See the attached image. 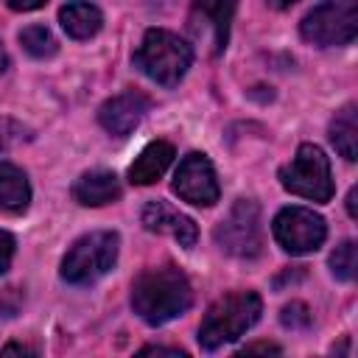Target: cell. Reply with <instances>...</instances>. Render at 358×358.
I'll return each mask as SVG.
<instances>
[{
    "label": "cell",
    "mask_w": 358,
    "mask_h": 358,
    "mask_svg": "<svg viewBox=\"0 0 358 358\" xmlns=\"http://www.w3.org/2000/svg\"><path fill=\"white\" fill-rule=\"evenodd\" d=\"M280 322H282L285 327H291V330L308 327V324H310V313H308V305H305V302H291V305H285V308H282V316H280Z\"/></svg>",
    "instance_id": "20"
},
{
    "label": "cell",
    "mask_w": 358,
    "mask_h": 358,
    "mask_svg": "<svg viewBox=\"0 0 358 358\" xmlns=\"http://www.w3.org/2000/svg\"><path fill=\"white\" fill-rule=\"evenodd\" d=\"M271 8H277V11H285V8H291L296 0H266Z\"/></svg>",
    "instance_id": "26"
},
{
    "label": "cell",
    "mask_w": 358,
    "mask_h": 358,
    "mask_svg": "<svg viewBox=\"0 0 358 358\" xmlns=\"http://www.w3.org/2000/svg\"><path fill=\"white\" fill-rule=\"evenodd\" d=\"M59 22L67 31V36H73V39H90V36H95L101 31L103 14L98 11V6H92L87 0H73V3L62 6Z\"/></svg>",
    "instance_id": "15"
},
{
    "label": "cell",
    "mask_w": 358,
    "mask_h": 358,
    "mask_svg": "<svg viewBox=\"0 0 358 358\" xmlns=\"http://www.w3.org/2000/svg\"><path fill=\"white\" fill-rule=\"evenodd\" d=\"M232 14H235V0H193L187 31L207 56H221L227 50Z\"/></svg>",
    "instance_id": "8"
},
{
    "label": "cell",
    "mask_w": 358,
    "mask_h": 358,
    "mask_svg": "<svg viewBox=\"0 0 358 358\" xmlns=\"http://www.w3.org/2000/svg\"><path fill=\"white\" fill-rule=\"evenodd\" d=\"M117 246L120 238L109 229L81 235L62 260V280L70 285H90L101 280L106 271H112L117 260Z\"/></svg>",
    "instance_id": "4"
},
{
    "label": "cell",
    "mask_w": 358,
    "mask_h": 358,
    "mask_svg": "<svg viewBox=\"0 0 358 358\" xmlns=\"http://www.w3.org/2000/svg\"><path fill=\"white\" fill-rule=\"evenodd\" d=\"M190 62H193V48L182 36L162 28L145 31L134 53V64L140 67V73L162 87H176L185 78Z\"/></svg>",
    "instance_id": "3"
},
{
    "label": "cell",
    "mask_w": 358,
    "mask_h": 358,
    "mask_svg": "<svg viewBox=\"0 0 358 358\" xmlns=\"http://www.w3.org/2000/svg\"><path fill=\"white\" fill-rule=\"evenodd\" d=\"M6 3H8V8H14V11H34V8L45 6V0H6Z\"/></svg>",
    "instance_id": "22"
},
{
    "label": "cell",
    "mask_w": 358,
    "mask_h": 358,
    "mask_svg": "<svg viewBox=\"0 0 358 358\" xmlns=\"http://www.w3.org/2000/svg\"><path fill=\"white\" fill-rule=\"evenodd\" d=\"M6 67H8V53L3 50V45H0V76L6 73Z\"/></svg>",
    "instance_id": "27"
},
{
    "label": "cell",
    "mask_w": 358,
    "mask_h": 358,
    "mask_svg": "<svg viewBox=\"0 0 358 358\" xmlns=\"http://www.w3.org/2000/svg\"><path fill=\"white\" fill-rule=\"evenodd\" d=\"M215 243L232 257H257L263 246L260 207L252 199H238L215 227Z\"/></svg>",
    "instance_id": "7"
},
{
    "label": "cell",
    "mask_w": 358,
    "mask_h": 358,
    "mask_svg": "<svg viewBox=\"0 0 358 358\" xmlns=\"http://www.w3.org/2000/svg\"><path fill=\"white\" fill-rule=\"evenodd\" d=\"M302 39L316 48L350 45L358 34V0H327L305 14Z\"/></svg>",
    "instance_id": "6"
},
{
    "label": "cell",
    "mask_w": 358,
    "mask_h": 358,
    "mask_svg": "<svg viewBox=\"0 0 358 358\" xmlns=\"http://www.w3.org/2000/svg\"><path fill=\"white\" fill-rule=\"evenodd\" d=\"M280 182L288 193L310 199V201H330L333 199V176H330V159L324 151L313 143H302L296 148V157L280 168Z\"/></svg>",
    "instance_id": "5"
},
{
    "label": "cell",
    "mask_w": 358,
    "mask_h": 358,
    "mask_svg": "<svg viewBox=\"0 0 358 358\" xmlns=\"http://www.w3.org/2000/svg\"><path fill=\"white\" fill-rule=\"evenodd\" d=\"M173 193L187 201V204H196V207H213L221 196V187H218V176H215V168L213 162L193 151L187 154L179 168H176V176H173Z\"/></svg>",
    "instance_id": "10"
},
{
    "label": "cell",
    "mask_w": 358,
    "mask_h": 358,
    "mask_svg": "<svg viewBox=\"0 0 358 358\" xmlns=\"http://www.w3.org/2000/svg\"><path fill=\"white\" fill-rule=\"evenodd\" d=\"M193 302V288L176 266L145 268L131 285V308L145 324H165L182 316Z\"/></svg>",
    "instance_id": "1"
},
{
    "label": "cell",
    "mask_w": 358,
    "mask_h": 358,
    "mask_svg": "<svg viewBox=\"0 0 358 358\" xmlns=\"http://www.w3.org/2000/svg\"><path fill=\"white\" fill-rule=\"evenodd\" d=\"M73 199L84 207H103L120 199V182L112 171H87L73 185Z\"/></svg>",
    "instance_id": "13"
},
{
    "label": "cell",
    "mask_w": 358,
    "mask_h": 358,
    "mask_svg": "<svg viewBox=\"0 0 358 358\" xmlns=\"http://www.w3.org/2000/svg\"><path fill=\"white\" fill-rule=\"evenodd\" d=\"M31 201V185L22 168L0 159V207L6 213H22Z\"/></svg>",
    "instance_id": "16"
},
{
    "label": "cell",
    "mask_w": 358,
    "mask_h": 358,
    "mask_svg": "<svg viewBox=\"0 0 358 358\" xmlns=\"http://www.w3.org/2000/svg\"><path fill=\"white\" fill-rule=\"evenodd\" d=\"M241 352L243 355H252V352H280V347H274V344H249Z\"/></svg>",
    "instance_id": "23"
},
{
    "label": "cell",
    "mask_w": 358,
    "mask_h": 358,
    "mask_svg": "<svg viewBox=\"0 0 358 358\" xmlns=\"http://www.w3.org/2000/svg\"><path fill=\"white\" fill-rule=\"evenodd\" d=\"M148 106H151V101H148L143 92L126 90V92L109 98V101L98 109V120H101V126H103L109 134L126 137V134H131V131L140 126V120L145 117Z\"/></svg>",
    "instance_id": "11"
},
{
    "label": "cell",
    "mask_w": 358,
    "mask_h": 358,
    "mask_svg": "<svg viewBox=\"0 0 358 358\" xmlns=\"http://www.w3.org/2000/svg\"><path fill=\"white\" fill-rule=\"evenodd\" d=\"M171 162H173V145L165 143V140H154V143H148V145L137 154V159L131 162V168H129V182H131V185H151V182H157V179L168 171Z\"/></svg>",
    "instance_id": "14"
},
{
    "label": "cell",
    "mask_w": 358,
    "mask_h": 358,
    "mask_svg": "<svg viewBox=\"0 0 358 358\" xmlns=\"http://www.w3.org/2000/svg\"><path fill=\"white\" fill-rule=\"evenodd\" d=\"M355 196H358V187H350V193H347V213L355 218L358 213H355Z\"/></svg>",
    "instance_id": "25"
},
{
    "label": "cell",
    "mask_w": 358,
    "mask_h": 358,
    "mask_svg": "<svg viewBox=\"0 0 358 358\" xmlns=\"http://www.w3.org/2000/svg\"><path fill=\"white\" fill-rule=\"evenodd\" d=\"M263 302L255 291H229L221 299H215L201 324H199V344L201 350H218L235 338H241L257 319H260Z\"/></svg>",
    "instance_id": "2"
},
{
    "label": "cell",
    "mask_w": 358,
    "mask_h": 358,
    "mask_svg": "<svg viewBox=\"0 0 358 358\" xmlns=\"http://www.w3.org/2000/svg\"><path fill=\"white\" fill-rule=\"evenodd\" d=\"M20 45L25 48V53H31L34 59H50L56 53V39L45 25H28L20 31Z\"/></svg>",
    "instance_id": "18"
},
{
    "label": "cell",
    "mask_w": 358,
    "mask_h": 358,
    "mask_svg": "<svg viewBox=\"0 0 358 358\" xmlns=\"http://www.w3.org/2000/svg\"><path fill=\"white\" fill-rule=\"evenodd\" d=\"M140 218H143V227H145L148 232L171 235V238H173V241H179V246H185V249L196 246V238H199L196 221H193V218H187L185 213L173 210L168 201H162V199L148 201V204L143 207Z\"/></svg>",
    "instance_id": "12"
},
{
    "label": "cell",
    "mask_w": 358,
    "mask_h": 358,
    "mask_svg": "<svg viewBox=\"0 0 358 358\" xmlns=\"http://www.w3.org/2000/svg\"><path fill=\"white\" fill-rule=\"evenodd\" d=\"M355 268H358V257H355V243L352 241H341L333 255H330V271L336 280H344L350 282L355 277Z\"/></svg>",
    "instance_id": "19"
},
{
    "label": "cell",
    "mask_w": 358,
    "mask_h": 358,
    "mask_svg": "<svg viewBox=\"0 0 358 358\" xmlns=\"http://www.w3.org/2000/svg\"><path fill=\"white\" fill-rule=\"evenodd\" d=\"M271 232L285 252L308 255L324 243L327 227H324V218L308 207H285L274 215Z\"/></svg>",
    "instance_id": "9"
},
{
    "label": "cell",
    "mask_w": 358,
    "mask_h": 358,
    "mask_svg": "<svg viewBox=\"0 0 358 358\" xmlns=\"http://www.w3.org/2000/svg\"><path fill=\"white\" fill-rule=\"evenodd\" d=\"M11 257H14V238L6 229H0V274L8 271Z\"/></svg>",
    "instance_id": "21"
},
{
    "label": "cell",
    "mask_w": 358,
    "mask_h": 358,
    "mask_svg": "<svg viewBox=\"0 0 358 358\" xmlns=\"http://www.w3.org/2000/svg\"><path fill=\"white\" fill-rule=\"evenodd\" d=\"M330 143L336 145V151L347 159L355 162L358 157V126H355V103H347L336 112V117L330 120Z\"/></svg>",
    "instance_id": "17"
},
{
    "label": "cell",
    "mask_w": 358,
    "mask_h": 358,
    "mask_svg": "<svg viewBox=\"0 0 358 358\" xmlns=\"http://www.w3.org/2000/svg\"><path fill=\"white\" fill-rule=\"evenodd\" d=\"M140 352H143V355H148V352H159V355H185V352L176 350V347H143Z\"/></svg>",
    "instance_id": "24"
},
{
    "label": "cell",
    "mask_w": 358,
    "mask_h": 358,
    "mask_svg": "<svg viewBox=\"0 0 358 358\" xmlns=\"http://www.w3.org/2000/svg\"><path fill=\"white\" fill-rule=\"evenodd\" d=\"M3 148H6V137H0V151H3Z\"/></svg>",
    "instance_id": "28"
}]
</instances>
